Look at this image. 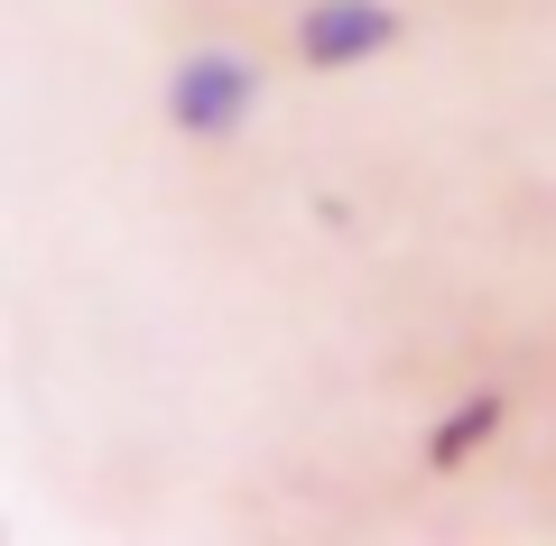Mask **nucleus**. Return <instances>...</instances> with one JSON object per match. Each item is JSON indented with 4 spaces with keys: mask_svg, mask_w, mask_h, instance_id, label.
Masks as SVG:
<instances>
[{
    "mask_svg": "<svg viewBox=\"0 0 556 546\" xmlns=\"http://www.w3.org/2000/svg\"><path fill=\"white\" fill-rule=\"evenodd\" d=\"M251 112H260V75H251V56H223V47H204V56H186L177 75H167V120H177L186 139H232Z\"/></svg>",
    "mask_w": 556,
    "mask_h": 546,
    "instance_id": "1",
    "label": "nucleus"
},
{
    "mask_svg": "<svg viewBox=\"0 0 556 546\" xmlns=\"http://www.w3.org/2000/svg\"><path fill=\"white\" fill-rule=\"evenodd\" d=\"M399 10L390 0H316L298 20V56L316 65V75H343V65H371V56H390L399 47Z\"/></svg>",
    "mask_w": 556,
    "mask_h": 546,
    "instance_id": "2",
    "label": "nucleus"
},
{
    "mask_svg": "<svg viewBox=\"0 0 556 546\" xmlns=\"http://www.w3.org/2000/svg\"><path fill=\"white\" fill-rule=\"evenodd\" d=\"M501 408H510L501 390H473V398H464V408H455V417L437 427V445H427V464H437V472H464V454H482V435L501 427Z\"/></svg>",
    "mask_w": 556,
    "mask_h": 546,
    "instance_id": "3",
    "label": "nucleus"
}]
</instances>
